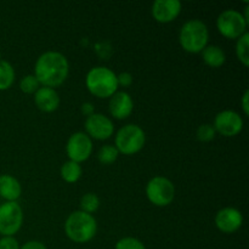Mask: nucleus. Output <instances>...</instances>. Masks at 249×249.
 Returning a JSON list of instances; mask_svg holds the SVG:
<instances>
[{"mask_svg":"<svg viewBox=\"0 0 249 249\" xmlns=\"http://www.w3.org/2000/svg\"><path fill=\"white\" fill-rule=\"evenodd\" d=\"M68 73V60L58 51H46L41 53L34 67V75L38 79L39 84L51 89L63 84L67 79Z\"/></svg>","mask_w":249,"mask_h":249,"instance_id":"f257e3e1","label":"nucleus"},{"mask_svg":"<svg viewBox=\"0 0 249 249\" xmlns=\"http://www.w3.org/2000/svg\"><path fill=\"white\" fill-rule=\"evenodd\" d=\"M97 231L96 219L91 214L82 211L73 212L68 215L65 224L67 237L74 243H87L95 237Z\"/></svg>","mask_w":249,"mask_h":249,"instance_id":"f03ea898","label":"nucleus"},{"mask_svg":"<svg viewBox=\"0 0 249 249\" xmlns=\"http://www.w3.org/2000/svg\"><path fill=\"white\" fill-rule=\"evenodd\" d=\"M85 84L88 90L100 99L113 96L118 90L117 74L112 70L102 66L91 68L88 72Z\"/></svg>","mask_w":249,"mask_h":249,"instance_id":"7ed1b4c3","label":"nucleus"},{"mask_svg":"<svg viewBox=\"0 0 249 249\" xmlns=\"http://www.w3.org/2000/svg\"><path fill=\"white\" fill-rule=\"evenodd\" d=\"M208 27L201 19H190L185 22L179 34L181 48L186 53H198L208 45Z\"/></svg>","mask_w":249,"mask_h":249,"instance_id":"20e7f679","label":"nucleus"},{"mask_svg":"<svg viewBox=\"0 0 249 249\" xmlns=\"http://www.w3.org/2000/svg\"><path fill=\"white\" fill-rule=\"evenodd\" d=\"M145 142L146 135L142 128L136 124H126L117 133L114 146L122 155L133 156L142 150Z\"/></svg>","mask_w":249,"mask_h":249,"instance_id":"39448f33","label":"nucleus"},{"mask_svg":"<svg viewBox=\"0 0 249 249\" xmlns=\"http://www.w3.org/2000/svg\"><path fill=\"white\" fill-rule=\"evenodd\" d=\"M248 23L240 11L233 9L221 12L216 19L219 33L228 39H238L247 32Z\"/></svg>","mask_w":249,"mask_h":249,"instance_id":"423d86ee","label":"nucleus"},{"mask_svg":"<svg viewBox=\"0 0 249 249\" xmlns=\"http://www.w3.org/2000/svg\"><path fill=\"white\" fill-rule=\"evenodd\" d=\"M146 196L155 206L167 207L174 199L175 187L167 178L155 177L146 185Z\"/></svg>","mask_w":249,"mask_h":249,"instance_id":"0eeeda50","label":"nucleus"},{"mask_svg":"<svg viewBox=\"0 0 249 249\" xmlns=\"http://www.w3.org/2000/svg\"><path fill=\"white\" fill-rule=\"evenodd\" d=\"M23 223V212L17 202L0 204V235L14 236Z\"/></svg>","mask_w":249,"mask_h":249,"instance_id":"6e6552de","label":"nucleus"},{"mask_svg":"<svg viewBox=\"0 0 249 249\" xmlns=\"http://www.w3.org/2000/svg\"><path fill=\"white\" fill-rule=\"evenodd\" d=\"M67 156L70 157V160H73L75 163H82L89 160L92 152V141L89 136L83 131L72 134L67 141L66 146Z\"/></svg>","mask_w":249,"mask_h":249,"instance_id":"1a4fd4ad","label":"nucleus"},{"mask_svg":"<svg viewBox=\"0 0 249 249\" xmlns=\"http://www.w3.org/2000/svg\"><path fill=\"white\" fill-rule=\"evenodd\" d=\"M214 129L216 133L226 138L238 135L243 129V119L237 112L225 109L216 114L214 119Z\"/></svg>","mask_w":249,"mask_h":249,"instance_id":"9d476101","label":"nucleus"},{"mask_svg":"<svg viewBox=\"0 0 249 249\" xmlns=\"http://www.w3.org/2000/svg\"><path fill=\"white\" fill-rule=\"evenodd\" d=\"M85 131L90 139L95 140H107L113 135V122L108 117L101 113H94L85 121Z\"/></svg>","mask_w":249,"mask_h":249,"instance_id":"9b49d317","label":"nucleus"},{"mask_svg":"<svg viewBox=\"0 0 249 249\" xmlns=\"http://www.w3.org/2000/svg\"><path fill=\"white\" fill-rule=\"evenodd\" d=\"M243 224V215L238 209L226 207L220 209L215 215V226L224 233H233Z\"/></svg>","mask_w":249,"mask_h":249,"instance_id":"f8f14e48","label":"nucleus"},{"mask_svg":"<svg viewBox=\"0 0 249 249\" xmlns=\"http://www.w3.org/2000/svg\"><path fill=\"white\" fill-rule=\"evenodd\" d=\"M181 11L179 0H156L152 5V16L160 23L173 22Z\"/></svg>","mask_w":249,"mask_h":249,"instance_id":"ddd939ff","label":"nucleus"},{"mask_svg":"<svg viewBox=\"0 0 249 249\" xmlns=\"http://www.w3.org/2000/svg\"><path fill=\"white\" fill-rule=\"evenodd\" d=\"M109 113L116 119H125L133 113L134 102L125 91H117L109 100Z\"/></svg>","mask_w":249,"mask_h":249,"instance_id":"4468645a","label":"nucleus"},{"mask_svg":"<svg viewBox=\"0 0 249 249\" xmlns=\"http://www.w3.org/2000/svg\"><path fill=\"white\" fill-rule=\"evenodd\" d=\"M34 102L40 111L51 113L60 106V96L55 89L40 87L34 94Z\"/></svg>","mask_w":249,"mask_h":249,"instance_id":"2eb2a0df","label":"nucleus"},{"mask_svg":"<svg viewBox=\"0 0 249 249\" xmlns=\"http://www.w3.org/2000/svg\"><path fill=\"white\" fill-rule=\"evenodd\" d=\"M22 194V187L18 180L12 175H0V197L6 202H16Z\"/></svg>","mask_w":249,"mask_h":249,"instance_id":"dca6fc26","label":"nucleus"},{"mask_svg":"<svg viewBox=\"0 0 249 249\" xmlns=\"http://www.w3.org/2000/svg\"><path fill=\"white\" fill-rule=\"evenodd\" d=\"M202 58L204 63L209 67L218 68L225 63L226 55L225 51L218 45H207L202 51Z\"/></svg>","mask_w":249,"mask_h":249,"instance_id":"f3484780","label":"nucleus"},{"mask_svg":"<svg viewBox=\"0 0 249 249\" xmlns=\"http://www.w3.org/2000/svg\"><path fill=\"white\" fill-rule=\"evenodd\" d=\"M82 173L83 169L79 163H75L73 160H68V162L63 163V165L61 167V178L68 184L77 182L82 177Z\"/></svg>","mask_w":249,"mask_h":249,"instance_id":"a211bd4d","label":"nucleus"},{"mask_svg":"<svg viewBox=\"0 0 249 249\" xmlns=\"http://www.w3.org/2000/svg\"><path fill=\"white\" fill-rule=\"evenodd\" d=\"M15 82V70L7 61H0V91L11 88Z\"/></svg>","mask_w":249,"mask_h":249,"instance_id":"6ab92c4d","label":"nucleus"},{"mask_svg":"<svg viewBox=\"0 0 249 249\" xmlns=\"http://www.w3.org/2000/svg\"><path fill=\"white\" fill-rule=\"evenodd\" d=\"M249 34L246 32L243 36H241L237 39V43H236V55L237 58L240 60V62L242 63L245 67L249 66Z\"/></svg>","mask_w":249,"mask_h":249,"instance_id":"aec40b11","label":"nucleus"},{"mask_svg":"<svg viewBox=\"0 0 249 249\" xmlns=\"http://www.w3.org/2000/svg\"><path fill=\"white\" fill-rule=\"evenodd\" d=\"M119 152L116 148V146L113 145H105L100 148L99 153H97V158H99V162L101 164L108 165L112 164L117 160L118 158Z\"/></svg>","mask_w":249,"mask_h":249,"instance_id":"412c9836","label":"nucleus"},{"mask_svg":"<svg viewBox=\"0 0 249 249\" xmlns=\"http://www.w3.org/2000/svg\"><path fill=\"white\" fill-rule=\"evenodd\" d=\"M99 207L100 198L97 197V195L91 194V192L84 195L82 199H80V211L84 212V213L91 214L92 215V213H95L99 209Z\"/></svg>","mask_w":249,"mask_h":249,"instance_id":"4be33fe9","label":"nucleus"},{"mask_svg":"<svg viewBox=\"0 0 249 249\" xmlns=\"http://www.w3.org/2000/svg\"><path fill=\"white\" fill-rule=\"evenodd\" d=\"M19 88H21V90L24 94H36V90L40 88V84H39L36 75L28 74L24 75L21 79V82H19Z\"/></svg>","mask_w":249,"mask_h":249,"instance_id":"5701e85b","label":"nucleus"},{"mask_svg":"<svg viewBox=\"0 0 249 249\" xmlns=\"http://www.w3.org/2000/svg\"><path fill=\"white\" fill-rule=\"evenodd\" d=\"M114 249H146L145 245L140 240L135 237H124L121 238L116 243Z\"/></svg>","mask_w":249,"mask_h":249,"instance_id":"b1692460","label":"nucleus"},{"mask_svg":"<svg viewBox=\"0 0 249 249\" xmlns=\"http://www.w3.org/2000/svg\"><path fill=\"white\" fill-rule=\"evenodd\" d=\"M215 129L211 124H202L198 129H197V139L203 142H208L215 138Z\"/></svg>","mask_w":249,"mask_h":249,"instance_id":"393cba45","label":"nucleus"},{"mask_svg":"<svg viewBox=\"0 0 249 249\" xmlns=\"http://www.w3.org/2000/svg\"><path fill=\"white\" fill-rule=\"evenodd\" d=\"M0 249H19V245L14 236H2L0 238Z\"/></svg>","mask_w":249,"mask_h":249,"instance_id":"a878e982","label":"nucleus"},{"mask_svg":"<svg viewBox=\"0 0 249 249\" xmlns=\"http://www.w3.org/2000/svg\"><path fill=\"white\" fill-rule=\"evenodd\" d=\"M117 82H118V87L128 88L133 84V75L129 72H122L121 74L117 75Z\"/></svg>","mask_w":249,"mask_h":249,"instance_id":"bb28decb","label":"nucleus"},{"mask_svg":"<svg viewBox=\"0 0 249 249\" xmlns=\"http://www.w3.org/2000/svg\"><path fill=\"white\" fill-rule=\"evenodd\" d=\"M19 249H48L44 243L39 242V241H28L27 243H24Z\"/></svg>","mask_w":249,"mask_h":249,"instance_id":"cd10ccee","label":"nucleus"},{"mask_svg":"<svg viewBox=\"0 0 249 249\" xmlns=\"http://www.w3.org/2000/svg\"><path fill=\"white\" fill-rule=\"evenodd\" d=\"M80 109H82V113L84 114V116H87V118L89 116H91V114H94V105L90 104V102H84V104L82 105V107H80Z\"/></svg>","mask_w":249,"mask_h":249,"instance_id":"c85d7f7f","label":"nucleus"},{"mask_svg":"<svg viewBox=\"0 0 249 249\" xmlns=\"http://www.w3.org/2000/svg\"><path fill=\"white\" fill-rule=\"evenodd\" d=\"M248 99H249V91L248 90H246V91L243 92V96H242V109H243V112H245L246 116H248L249 114Z\"/></svg>","mask_w":249,"mask_h":249,"instance_id":"c756f323","label":"nucleus"},{"mask_svg":"<svg viewBox=\"0 0 249 249\" xmlns=\"http://www.w3.org/2000/svg\"><path fill=\"white\" fill-rule=\"evenodd\" d=\"M0 61H1V53H0Z\"/></svg>","mask_w":249,"mask_h":249,"instance_id":"7c9ffc66","label":"nucleus"}]
</instances>
